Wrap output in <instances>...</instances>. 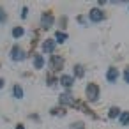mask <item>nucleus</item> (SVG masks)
<instances>
[{"instance_id": "f257e3e1", "label": "nucleus", "mask_w": 129, "mask_h": 129, "mask_svg": "<svg viewBox=\"0 0 129 129\" xmlns=\"http://www.w3.org/2000/svg\"><path fill=\"white\" fill-rule=\"evenodd\" d=\"M97 97H99V88H97V85H94V83L87 85V99H88V101H95Z\"/></svg>"}, {"instance_id": "9b49d317", "label": "nucleus", "mask_w": 129, "mask_h": 129, "mask_svg": "<svg viewBox=\"0 0 129 129\" xmlns=\"http://www.w3.org/2000/svg\"><path fill=\"white\" fill-rule=\"evenodd\" d=\"M60 103H64V104H73V97H71L69 94H62V95H60Z\"/></svg>"}, {"instance_id": "aec40b11", "label": "nucleus", "mask_w": 129, "mask_h": 129, "mask_svg": "<svg viewBox=\"0 0 129 129\" xmlns=\"http://www.w3.org/2000/svg\"><path fill=\"white\" fill-rule=\"evenodd\" d=\"M16 129H25V127H23V125H18V127H16Z\"/></svg>"}, {"instance_id": "9d476101", "label": "nucleus", "mask_w": 129, "mask_h": 129, "mask_svg": "<svg viewBox=\"0 0 129 129\" xmlns=\"http://www.w3.org/2000/svg\"><path fill=\"white\" fill-rule=\"evenodd\" d=\"M13 94H14V97L21 99V97H23V90H21V87H20V85H14V88H13Z\"/></svg>"}, {"instance_id": "ddd939ff", "label": "nucleus", "mask_w": 129, "mask_h": 129, "mask_svg": "<svg viewBox=\"0 0 129 129\" xmlns=\"http://www.w3.org/2000/svg\"><path fill=\"white\" fill-rule=\"evenodd\" d=\"M55 39H57V43H64V41L67 39V34H64V32H57Z\"/></svg>"}, {"instance_id": "4468645a", "label": "nucleus", "mask_w": 129, "mask_h": 129, "mask_svg": "<svg viewBox=\"0 0 129 129\" xmlns=\"http://www.w3.org/2000/svg\"><path fill=\"white\" fill-rule=\"evenodd\" d=\"M62 62H64V60H62L60 57H53V60H51V64H53V67H55V69H57L58 66H62Z\"/></svg>"}, {"instance_id": "1a4fd4ad", "label": "nucleus", "mask_w": 129, "mask_h": 129, "mask_svg": "<svg viewBox=\"0 0 129 129\" xmlns=\"http://www.w3.org/2000/svg\"><path fill=\"white\" fill-rule=\"evenodd\" d=\"M120 124L122 125H129V111L120 113Z\"/></svg>"}, {"instance_id": "39448f33", "label": "nucleus", "mask_w": 129, "mask_h": 129, "mask_svg": "<svg viewBox=\"0 0 129 129\" xmlns=\"http://www.w3.org/2000/svg\"><path fill=\"white\" fill-rule=\"evenodd\" d=\"M53 50H55V41H50V39H48V41L43 43V51H44V53H51Z\"/></svg>"}, {"instance_id": "dca6fc26", "label": "nucleus", "mask_w": 129, "mask_h": 129, "mask_svg": "<svg viewBox=\"0 0 129 129\" xmlns=\"http://www.w3.org/2000/svg\"><path fill=\"white\" fill-rule=\"evenodd\" d=\"M74 73H76V76H83V67L81 66H76L74 67Z\"/></svg>"}, {"instance_id": "0eeeda50", "label": "nucleus", "mask_w": 129, "mask_h": 129, "mask_svg": "<svg viewBox=\"0 0 129 129\" xmlns=\"http://www.w3.org/2000/svg\"><path fill=\"white\" fill-rule=\"evenodd\" d=\"M60 83H62L66 88H69V87L73 85V76H67V74H64V76L60 78Z\"/></svg>"}, {"instance_id": "6e6552de", "label": "nucleus", "mask_w": 129, "mask_h": 129, "mask_svg": "<svg viewBox=\"0 0 129 129\" xmlns=\"http://www.w3.org/2000/svg\"><path fill=\"white\" fill-rule=\"evenodd\" d=\"M34 66H36V69H41V67L44 66V58H43L41 55H37V57L34 58Z\"/></svg>"}, {"instance_id": "7ed1b4c3", "label": "nucleus", "mask_w": 129, "mask_h": 129, "mask_svg": "<svg viewBox=\"0 0 129 129\" xmlns=\"http://www.w3.org/2000/svg\"><path fill=\"white\" fill-rule=\"evenodd\" d=\"M41 23H43V27H44V28H50V27L53 25V16H51L50 13H44V14H43V18H41Z\"/></svg>"}, {"instance_id": "f3484780", "label": "nucleus", "mask_w": 129, "mask_h": 129, "mask_svg": "<svg viewBox=\"0 0 129 129\" xmlns=\"http://www.w3.org/2000/svg\"><path fill=\"white\" fill-rule=\"evenodd\" d=\"M6 21H7V16H6V13L2 9H0V23H6Z\"/></svg>"}, {"instance_id": "a211bd4d", "label": "nucleus", "mask_w": 129, "mask_h": 129, "mask_svg": "<svg viewBox=\"0 0 129 129\" xmlns=\"http://www.w3.org/2000/svg\"><path fill=\"white\" fill-rule=\"evenodd\" d=\"M124 78H125V81H127V83H129V67H127V69H125V73H124Z\"/></svg>"}, {"instance_id": "f03ea898", "label": "nucleus", "mask_w": 129, "mask_h": 129, "mask_svg": "<svg viewBox=\"0 0 129 129\" xmlns=\"http://www.w3.org/2000/svg\"><path fill=\"white\" fill-rule=\"evenodd\" d=\"M88 16H90L92 21H103V20H104V13H103L101 9H92Z\"/></svg>"}, {"instance_id": "6ab92c4d", "label": "nucleus", "mask_w": 129, "mask_h": 129, "mask_svg": "<svg viewBox=\"0 0 129 129\" xmlns=\"http://www.w3.org/2000/svg\"><path fill=\"white\" fill-rule=\"evenodd\" d=\"M4 87V80H0V88H2Z\"/></svg>"}, {"instance_id": "423d86ee", "label": "nucleus", "mask_w": 129, "mask_h": 129, "mask_svg": "<svg viewBox=\"0 0 129 129\" xmlns=\"http://www.w3.org/2000/svg\"><path fill=\"white\" fill-rule=\"evenodd\" d=\"M106 78H108V81H110V83H113V81L118 78V71H117V69H113V67H111V69H108Z\"/></svg>"}, {"instance_id": "f8f14e48", "label": "nucleus", "mask_w": 129, "mask_h": 129, "mask_svg": "<svg viewBox=\"0 0 129 129\" xmlns=\"http://www.w3.org/2000/svg\"><path fill=\"white\" fill-rule=\"evenodd\" d=\"M23 34H25V30H23L21 27H16V28L13 30V37H21Z\"/></svg>"}, {"instance_id": "20e7f679", "label": "nucleus", "mask_w": 129, "mask_h": 129, "mask_svg": "<svg viewBox=\"0 0 129 129\" xmlns=\"http://www.w3.org/2000/svg\"><path fill=\"white\" fill-rule=\"evenodd\" d=\"M11 58H13V60H23V58H25V53L21 51V48L14 46L13 51H11Z\"/></svg>"}, {"instance_id": "2eb2a0df", "label": "nucleus", "mask_w": 129, "mask_h": 129, "mask_svg": "<svg viewBox=\"0 0 129 129\" xmlns=\"http://www.w3.org/2000/svg\"><path fill=\"white\" fill-rule=\"evenodd\" d=\"M118 115H120V110H118V108H111V110H110V117H111V118H115V117H118Z\"/></svg>"}]
</instances>
